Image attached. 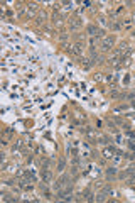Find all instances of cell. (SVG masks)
I'll list each match as a JSON object with an SVG mask.
<instances>
[{"mask_svg": "<svg viewBox=\"0 0 135 203\" xmlns=\"http://www.w3.org/2000/svg\"><path fill=\"white\" fill-rule=\"evenodd\" d=\"M88 32H90L91 36H103V34H105V30L96 27V26H88Z\"/></svg>", "mask_w": 135, "mask_h": 203, "instance_id": "1", "label": "cell"}, {"mask_svg": "<svg viewBox=\"0 0 135 203\" xmlns=\"http://www.w3.org/2000/svg\"><path fill=\"white\" fill-rule=\"evenodd\" d=\"M112 48H113V37L103 39V42H101V49H103V51H110Z\"/></svg>", "mask_w": 135, "mask_h": 203, "instance_id": "2", "label": "cell"}, {"mask_svg": "<svg viewBox=\"0 0 135 203\" xmlns=\"http://www.w3.org/2000/svg\"><path fill=\"white\" fill-rule=\"evenodd\" d=\"M69 27L73 30H76V29H79L81 27V20L79 19H76V17H73V19H69Z\"/></svg>", "mask_w": 135, "mask_h": 203, "instance_id": "3", "label": "cell"}, {"mask_svg": "<svg viewBox=\"0 0 135 203\" xmlns=\"http://www.w3.org/2000/svg\"><path fill=\"white\" fill-rule=\"evenodd\" d=\"M42 181L44 183H51L52 181V173L49 169H42Z\"/></svg>", "mask_w": 135, "mask_h": 203, "instance_id": "4", "label": "cell"}, {"mask_svg": "<svg viewBox=\"0 0 135 203\" xmlns=\"http://www.w3.org/2000/svg\"><path fill=\"white\" fill-rule=\"evenodd\" d=\"M81 51H83V44H74L73 49H71V53L76 54V56H81Z\"/></svg>", "mask_w": 135, "mask_h": 203, "instance_id": "5", "label": "cell"}, {"mask_svg": "<svg viewBox=\"0 0 135 203\" xmlns=\"http://www.w3.org/2000/svg\"><path fill=\"white\" fill-rule=\"evenodd\" d=\"M64 168H66V159H64V157H61V159H59V164H58V171H59V173H63V171H64Z\"/></svg>", "mask_w": 135, "mask_h": 203, "instance_id": "6", "label": "cell"}, {"mask_svg": "<svg viewBox=\"0 0 135 203\" xmlns=\"http://www.w3.org/2000/svg\"><path fill=\"white\" fill-rule=\"evenodd\" d=\"M44 19H46V14H44V12H41V14L37 15V24H42Z\"/></svg>", "mask_w": 135, "mask_h": 203, "instance_id": "7", "label": "cell"}, {"mask_svg": "<svg viewBox=\"0 0 135 203\" xmlns=\"http://www.w3.org/2000/svg\"><path fill=\"white\" fill-rule=\"evenodd\" d=\"M79 63H83V66L86 68V69H88V68H90V66H91V64H90V63H88V59H85V58H81V56H79Z\"/></svg>", "mask_w": 135, "mask_h": 203, "instance_id": "8", "label": "cell"}, {"mask_svg": "<svg viewBox=\"0 0 135 203\" xmlns=\"http://www.w3.org/2000/svg\"><path fill=\"white\" fill-rule=\"evenodd\" d=\"M103 154L106 156V157H112V154H113V147H110V149H105V152Z\"/></svg>", "mask_w": 135, "mask_h": 203, "instance_id": "9", "label": "cell"}, {"mask_svg": "<svg viewBox=\"0 0 135 203\" xmlns=\"http://www.w3.org/2000/svg\"><path fill=\"white\" fill-rule=\"evenodd\" d=\"M27 7H29V10H30V12H36V10H37V5H36V3H29Z\"/></svg>", "mask_w": 135, "mask_h": 203, "instance_id": "10", "label": "cell"}, {"mask_svg": "<svg viewBox=\"0 0 135 203\" xmlns=\"http://www.w3.org/2000/svg\"><path fill=\"white\" fill-rule=\"evenodd\" d=\"M115 173H116V169H115V168H110V169L106 171V174H115Z\"/></svg>", "mask_w": 135, "mask_h": 203, "instance_id": "11", "label": "cell"}, {"mask_svg": "<svg viewBox=\"0 0 135 203\" xmlns=\"http://www.w3.org/2000/svg\"><path fill=\"white\" fill-rule=\"evenodd\" d=\"M128 157H130V159H135V152H132V154L128 156Z\"/></svg>", "mask_w": 135, "mask_h": 203, "instance_id": "12", "label": "cell"}]
</instances>
